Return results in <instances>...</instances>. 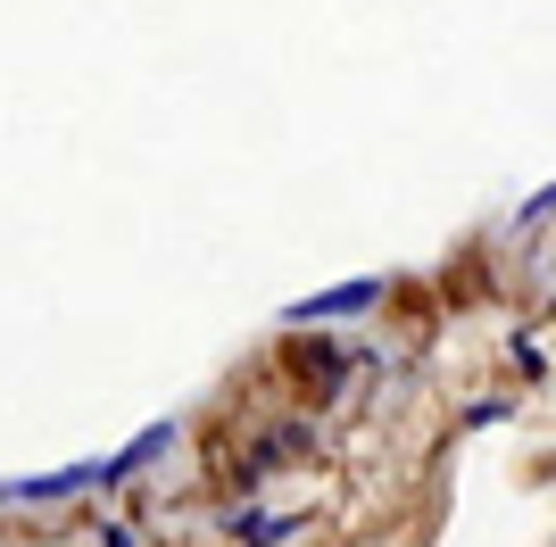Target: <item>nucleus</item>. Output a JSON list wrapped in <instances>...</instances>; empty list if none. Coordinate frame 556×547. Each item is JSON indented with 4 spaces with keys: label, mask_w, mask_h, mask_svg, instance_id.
Here are the masks:
<instances>
[{
    "label": "nucleus",
    "mask_w": 556,
    "mask_h": 547,
    "mask_svg": "<svg viewBox=\"0 0 556 547\" xmlns=\"http://www.w3.org/2000/svg\"><path fill=\"white\" fill-rule=\"evenodd\" d=\"M507 365L523 373V382H540V373H548V348H540L532 332H507Z\"/></svg>",
    "instance_id": "nucleus-5"
},
{
    "label": "nucleus",
    "mask_w": 556,
    "mask_h": 547,
    "mask_svg": "<svg viewBox=\"0 0 556 547\" xmlns=\"http://www.w3.org/2000/svg\"><path fill=\"white\" fill-rule=\"evenodd\" d=\"M225 539L232 547H282V539H300V514H257L241 498V506H225Z\"/></svg>",
    "instance_id": "nucleus-3"
},
{
    "label": "nucleus",
    "mask_w": 556,
    "mask_h": 547,
    "mask_svg": "<svg viewBox=\"0 0 556 547\" xmlns=\"http://www.w3.org/2000/svg\"><path fill=\"white\" fill-rule=\"evenodd\" d=\"M109 489V456H84V465H59V473H9V506H67V498H100Z\"/></svg>",
    "instance_id": "nucleus-2"
},
{
    "label": "nucleus",
    "mask_w": 556,
    "mask_h": 547,
    "mask_svg": "<svg viewBox=\"0 0 556 547\" xmlns=\"http://www.w3.org/2000/svg\"><path fill=\"white\" fill-rule=\"evenodd\" d=\"M507 398H465V415H457V423H465V432H490V423H507Z\"/></svg>",
    "instance_id": "nucleus-7"
},
{
    "label": "nucleus",
    "mask_w": 556,
    "mask_h": 547,
    "mask_svg": "<svg viewBox=\"0 0 556 547\" xmlns=\"http://www.w3.org/2000/svg\"><path fill=\"white\" fill-rule=\"evenodd\" d=\"M382 298H391V274H349V282H325V291H307V298H282L275 323H282V332H316V323L374 316Z\"/></svg>",
    "instance_id": "nucleus-1"
},
{
    "label": "nucleus",
    "mask_w": 556,
    "mask_h": 547,
    "mask_svg": "<svg viewBox=\"0 0 556 547\" xmlns=\"http://www.w3.org/2000/svg\"><path fill=\"white\" fill-rule=\"evenodd\" d=\"M532 225H556V182H540L532 200L515 207V232H532Z\"/></svg>",
    "instance_id": "nucleus-6"
},
{
    "label": "nucleus",
    "mask_w": 556,
    "mask_h": 547,
    "mask_svg": "<svg viewBox=\"0 0 556 547\" xmlns=\"http://www.w3.org/2000/svg\"><path fill=\"white\" fill-rule=\"evenodd\" d=\"M100 547H134V523H100Z\"/></svg>",
    "instance_id": "nucleus-8"
},
{
    "label": "nucleus",
    "mask_w": 556,
    "mask_h": 547,
    "mask_svg": "<svg viewBox=\"0 0 556 547\" xmlns=\"http://www.w3.org/2000/svg\"><path fill=\"white\" fill-rule=\"evenodd\" d=\"M307 448H316V432H307V423H275V432H266L250 456H241V489H257V481L275 473L282 456H307Z\"/></svg>",
    "instance_id": "nucleus-4"
}]
</instances>
